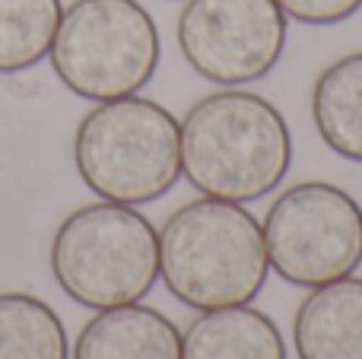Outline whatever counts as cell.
<instances>
[{
	"label": "cell",
	"instance_id": "cell-1",
	"mask_svg": "<svg viewBox=\"0 0 362 359\" xmlns=\"http://www.w3.org/2000/svg\"><path fill=\"white\" fill-rule=\"evenodd\" d=\"M293 165L286 118L264 95L223 89L181 121V175L204 197L251 204L276 191Z\"/></svg>",
	"mask_w": 362,
	"mask_h": 359
},
{
	"label": "cell",
	"instance_id": "cell-2",
	"mask_svg": "<svg viewBox=\"0 0 362 359\" xmlns=\"http://www.w3.org/2000/svg\"><path fill=\"white\" fill-rule=\"evenodd\" d=\"M159 277L197 312L248 305L270 277L264 226L245 204L200 197L159 229Z\"/></svg>",
	"mask_w": 362,
	"mask_h": 359
},
{
	"label": "cell",
	"instance_id": "cell-3",
	"mask_svg": "<svg viewBox=\"0 0 362 359\" xmlns=\"http://www.w3.org/2000/svg\"><path fill=\"white\" fill-rule=\"evenodd\" d=\"M74 163L102 201L153 204L181 178V121L140 95L99 102L76 127Z\"/></svg>",
	"mask_w": 362,
	"mask_h": 359
},
{
	"label": "cell",
	"instance_id": "cell-4",
	"mask_svg": "<svg viewBox=\"0 0 362 359\" xmlns=\"http://www.w3.org/2000/svg\"><path fill=\"white\" fill-rule=\"evenodd\" d=\"M51 273L74 302L86 309L134 305L159 280V233L127 204H89L57 226Z\"/></svg>",
	"mask_w": 362,
	"mask_h": 359
},
{
	"label": "cell",
	"instance_id": "cell-5",
	"mask_svg": "<svg viewBox=\"0 0 362 359\" xmlns=\"http://www.w3.org/2000/svg\"><path fill=\"white\" fill-rule=\"evenodd\" d=\"M159 29L137 0H74L51 45V67L74 95H137L159 67Z\"/></svg>",
	"mask_w": 362,
	"mask_h": 359
},
{
	"label": "cell",
	"instance_id": "cell-6",
	"mask_svg": "<svg viewBox=\"0 0 362 359\" xmlns=\"http://www.w3.org/2000/svg\"><path fill=\"white\" fill-rule=\"evenodd\" d=\"M264 242L270 271L286 283H334L362 264V207L337 184H293L270 204Z\"/></svg>",
	"mask_w": 362,
	"mask_h": 359
},
{
	"label": "cell",
	"instance_id": "cell-7",
	"mask_svg": "<svg viewBox=\"0 0 362 359\" xmlns=\"http://www.w3.org/2000/svg\"><path fill=\"white\" fill-rule=\"evenodd\" d=\"M289 19L276 0H187L178 48L197 76L219 86L264 80L280 64Z\"/></svg>",
	"mask_w": 362,
	"mask_h": 359
},
{
	"label": "cell",
	"instance_id": "cell-8",
	"mask_svg": "<svg viewBox=\"0 0 362 359\" xmlns=\"http://www.w3.org/2000/svg\"><path fill=\"white\" fill-rule=\"evenodd\" d=\"M299 359H362V277L315 286L293 322Z\"/></svg>",
	"mask_w": 362,
	"mask_h": 359
},
{
	"label": "cell",
	"instance_id": "cell-9",
	"mask_svg": "<svg viewBox=\"0 0 362 359\" xmlns=\"http://www.w3.org/2000/svg\"><path fill=\"white\" fill-rule=\"evenodd\" d=\"M74 359H181V331L140 302L102 309L80 331Z\"/></svg>",
	"mask_w": 362,
	"mask_h": 359
},
{
	"label": "cell",
	"instance_id": "cell-10",
	"mask_svg": "<svg viewBox=\"0 0 362 359\" xmlns=\"http://www.w3.org/2000/svg\"><path fill=\"white\" fill-rule=\"evenodd\" d=\"M181 359H286V341L261 309L232 305L200 312L187 324Z\"/></svg>",
	"mask_w": 362,
	"mask_h": 359
},
{
	"label": "cell",
	"instance_id": "cell-11",
	"mask_svg": "<svg viewBox=\"0 0 362 359\" xmlns=\"http://www.w3.org/2000/svg\"><path fill=\"white\" fill-rule=\"evenodd\" d=\"M312 118L337 156L362 163V51L321 70L312 89Z\"/></svg>",
	"mask_w": 362,
	"mask_h": 359
},
{
	"label": "cell",
	"instance_id": "cell-12",
	"mask_svg": "<svg viewBox=\"0 0 362 359\" xmlns=\"http://www.w3.org/2000/svg\"><path fill=\"white\" fill-rule=\"evenodd\" d=\"M0 359H70L57 312L25 293H0Z\"/></svg>",
	"mask_w": 362,
	"mask_h": 359
},
{
	"label": "cell",
	"instance_id": "cell-13",
	"mask_svg": "<svg viewBox=\"0 0 362 359\" xmlns=\"http://www.w3.org/2000/svg\"><path fill=\"white\" fill-rule=\"evenodd\" d=\"M61 0H0V73H23L54 45Z\"/></svg>",
	"mask_w": 362,
	"mask_h": 359
},
{
	"label": "cell",
	"instance_id": "cell-14",
	"mask_svg": "<svg viewBox=\"0 0 362 359\" xmlns=\"http://www.w3.org/2000/svg\"><path fill=\"white\" fill-rule=\"evenodd\" d=\"M286 19L305 25H334L356 16L362 10V0H276Z\"/></svg>",
	"mask_w": 362,
	"mask_h": 359
}]
</instances>
